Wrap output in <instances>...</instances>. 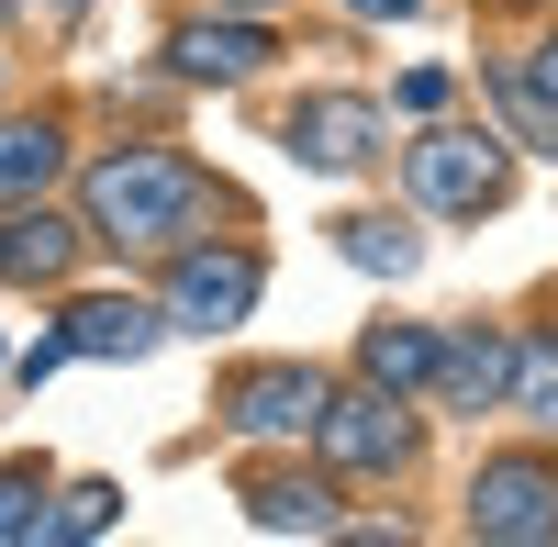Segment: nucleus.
Here are the masks:
<instances>
[{
	"mask_svg": "<svg viewBox=\"0 0 558 547\" xmlns=\"http://www.w3.org/2000/svg\"><path fill=\"white\" fill-rule=\"evenodd\" d=\"M436 380H447V402H458V414H481V402H502V391H514V347H502V336H458Z\"/></svg>",
	"mask_w": 558,
	"mask_h": 547,
	"instance_id": "13",
	"label": "nucleus"
},
{
	"mask_svg": "<svg viewBox=\"0 0 558 547\" xmlns=\"http://www.w3.org/2000/svg\"><path fill=\"white\" fill-rule=\"evenodd\" d=\"M291 157L324 168V179L368 168V157H380V101H368V89H313V101L291 112Z\"/></svg>",
	"mask_w": 558,
	"mask_h": 547,
	"instance_id": "5",
	"label": "nucleus"
},
{
	"mask_svg": "<svg viewBox=\"0 0 558 547\" xmlns=\"http://www.w3.org/2000/svg\"><path fill=\"white\" fill-rule=\"evenodd\" d=\"M514 414H558V336L514 347Z\"/></svg>",
	"mask_w": 558,
	"mask_h": 547,
	"instance_id": "16",
	"label": "nucleus"
},
{
	"mask_svg": "<svg viewBox=\"0 0 558 547\" xmlns=\"http://www.w3.org/2000/svg\"><path fill=\"white\" fill-rule=\"evenodd\" d=\"M313 436H324V470H347V481L402 470V459H413V425L391 414V391H380V380H368V391H324Z\"/></svg>",
	"mask_w": 558,
	"mask_h": 547,
	"instance_id": "4",
	"label": "nucleus"
},
{
	"mask_svg": "<svg viewBox=\"0 0 558 547\" xmlns=\"http://www.w3.org/2000/svg\"><path fill=\"white\" fill-rule=\"evenodd\" d=\"M45 536V470H0V547Z\"/></svg>",
	"mask_w": 558,
	"mask_h": 547,
	"instance_id": "19",
	"label": "nucleus"
},
{
	"mask_svg": "<svg viewBox=\"0 0 558 547\" xmlns=\"http://www.w3.org/2000/svg\"><path fill=\"white\" fill-rule=\"evenodd\" d=\"M402 168H413V202L425 212H502V191H514L502 146L492 134H458V123H436L425 146H402Z\"/></svg>",
	"mask_w": 558,
	"mask_h": 547,
	"instance_id": "2",
	"label": "nucleus"
},
{
	"mask_svg": "<svg viewBox=\"0 0 558 547\" xmlns=\"http://www.w3.org/2000/svg\"><path fill=\"white\" fill-rule=\"evenodd\" d=\"M336 235H347V257H357V268H391V280L413 268V235H402V223H380V212H357V223H336Z\"/></svg>",
	"mask_w": 558,
	"mask_h": 547,
	"instance_id": "17",
	"label": "nucleus"
},
{
	"mask_svg": "<svg viewBox=\"0 0 558 547\" xmlns=\"http://www.w3.org/2000/svg\"><path fill=\"white\" fill-rule=\"evenodd\" d=\"M223 414H235V436H313L324 380L313 369H246L235 391H223Z\"/></svg>",
	"mask_w": 558,
	"mask_h": 547,
	"instance_id": "7",
	"label": "nucleus"
},
{
	"mask_svg": "<svg viewBox=\"0 0 558 547\" xmlns=\"http://www.w3.org/2000/svg\"><path fill=\"white\" fill-rule=\"evenodd\" d=\"M57 336H68L78 357H146L168 325H157L134 291H101V302H68V325H57Z\"/></svg>",
	"mask_w": 558,
	"mask_h": 547,
	"instance_id": "10",
	"label": "nucleus"
},
{
	"mask_svg": "<svg viewBox=\"0 0 558 547\" xmlns=\"http://www.w3.org/2000/svg\"><path fill=\"white\" fill-rule=\"evenodd\" d=\"M57 168H68V134L57 123H0V202H45L57 191Z\"/></svg>",
	"mask_w": 558,
	"mask_h": 547,
	"instance_id": "11",
	"label": "nucleus"
},
{
	"mask_svg": "<svg viewBox=\"0 0 558 547\" xmlns=\"http://www.w3.org/2000/svg\"><path fill=\"white\" fill-rule=\"evenodd\" d=\"M78 246H89V223H68V212L23 202L12 223H0V280H68V268H78Z\"/></svg>",
	"mask_w": 558,
	"mask_h": 547,
	"instance_id": "9",
	"label": "nucleus"
},
{
	"mask_svg": "<svg viewBox=\"0 0 558 547\" xmlns=\"http://www.w3.org/2000/svg\"><path fill=\"white\" fill-rule=\"evenodd\" d=\"M347 12H368V23H413L425 0H347Z\"/></svg>",
	"mask_w": 558,
	"mask_h": 547,
	"instance_id": "20",
	"label": "nucleus"
},
{
	"mask_svg": "<svg viewBox=\"0 0 558 547\" xmlns=\"http://www.w3.org/2000/svg\"><path fill=\"white\" fill-rule=\"evenodd\" d=\"M470 536L492 547H547L558 536V470L547 459H492L470 481Z\"/></svg>",
	"mask_w": 558,
	"mask_h": 547,
	"instance_id": "3",
	"label": "nucleus"
},
{
	"mask_svg": "<svg viewBox=\"0 0 558 547\" xmlns=\"http://www.w3.org/2000/svg\"><path fill=\"white\" fill-rule=\"evenodd\" d=\"M357 369L380 380V391H425V380L447 369V347H436L425 325H368V347H357Z\"/></svg>",
	"mask_w": 558,
	"mask_h": 547,
	"instance_id": "12",
	"label": "nucleus"
},
{
	"mask_svg": "<svg viewBox=\"0 0 558 547\" xmlns=\"http://www.w3.org/2000/svg\"><path fill=\"white\" fill-rule=\"evenodd\" d=\"M168 57L191 68V78H257V68L279 57V34H257V23H235V12H202V23L168 34Z\"/></svg>",
	"mask_w": 558,
	"mask_h": 547,
	"instance_id": "8",
	"label": "nucleus"
},
{
	"mask_svg": "<svg viewBox=\"0 0 558 547\" xmlns=\"http://www.w3.org/2000/svg\"><path fill=\"white\" fill-rule=\"evenodd\" d=\"M536 89H547V101H558V34L536 45Z\"/></svg>",
	"mask_w": 558,
	"mask_h": 547,
	"instance_id": "21",
	"label": "nucleus"
},
{
	"mask_svg": "<svg viewBox=\"0 0 558 547\" xmlns=\"http://www.w3.org/2000/svg\"><path fill=\"white\" fill-rule=\"evenodd\" d=\"M112 514H123V491H112V481H78V491H68V503H57V514H45V536H101Z\"/></svg>",
	"mask_w": 558,
	"mask_h": 547,
	"instance_id": "18",
	"label": "nucleus"
},
{
	"mask_svg": "<svg viewBox=\"0 0 558 547\" xmlns=\"http://www.w3.org/2000/svg\"><path fill=\"white\" fill-rule=\"evenodd\" d=\"M202 202H213V179L191 157H168V146H123V157L89 168V191H78L89 235H112V246H179L202 223Z\"/></svg>",
	"mask_w": 558,
	"mask_h": 547,
	"instance_id": "1",
	"label": "nucleus"
},
{
	"mask_svg": "<svg viewBox=\"0 0 558 547\" xmlns=\"http://www.w3.org/2000/svg\"><path fill=\"white\" fill-rule=\"evenodd\" d=\"M246 514H257L268 536H324V525H336V481H257Z\"/></svg>",
	"mask_w": 558,
	"mask_h": 547,
	"instance_id": "14",
	"label": "nucleus"
},
{
	"mask_svg": "<svg viewBox=\"0 0 558 547\" xmlns=\"http://www.w3.org/2000/svg\"><path fill=\"white\" fill-rule=\"evenodd\" d=\"M257 313V257H179L168 268V325H191V336H223V325H246Z\"/></svg>",
	"mask_w": 558,
	"mask_h": 547,
	"instance_id": "6",
	"label": "nucleus"
},
{
	"mask_svg": "<svg viewBox=\"0 0 558 547\" xmlns=\"http://www.w3.org/2000/svg\"><path fill=\"white\" fill-rule=\"evenodd\" d=\"M223 12H235V0H223Z\"/></svg>",
	"mask_w": 558,
	"mask_h": 547,
	"instance_id": "22",
	"label": "nucleus"
},
{
	"mask_svg": "<svg viewBox=\"0 0 558 547\" xmlns=\"http://www.w3.org/2000/svg\"><path fill=\"white\" fill-rule=\"evenodd\" d=\"M492 101H502V123H514L525 146H547V157H558V101H547L525 68H492Z\"/></svg>",
	"mask_w": 558,
	"mask_h": 547,
	"instance_id": "15",
	"label": "nucleus"
}]
</instances>
